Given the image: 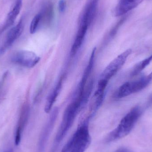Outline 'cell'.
Listing matches in <instances>:
<instances>
[{"label":"cell","instance_id":"cell-14","mask_svg":"<svg viewBox=\"0 0 152 152\" xmlns=\"http://www.w3.org/2000/svg\"><path fill=\"white\" fill-rule=\"evenodd\" d=\"M41 16V23L48 25L52 20L54 16V7L52 2L47 1L42 6L39 12Z\"/></svg>","mask_w":152,"mask_h":152},{"label":"cell","instance_id":"cell-15","mask_svg":"<svg viewBox=\"0 0 152 152\" xmlns=\"http://www.w3.org/2000/svg\"><path fill=\"white\" fill-rule=\"evenodd\" d=\"M88 28V27L86 26H79L76 37L71 48V55H75L81 47Z\"/></svg>","mask_w":152,"mask_h":152},{"label":"cell","instance_id":"cell-8","mask_svg":"<svg viewBox=\"0 0 152 152\" xmlns=\"http://www.w3.org/2000/svg\"><path fill=\"white\" fill-rule=\"evenodd\" d=\"M24 28V20L21 18L18 24L12 27L8 32L4 44L0 49V53H3L13 44V43L21 35Z\"/></svg>","mask_w":152,"mask_h":152},{"label":"cell","instance_id":"cell-20","mask_svg":"<svg viewBox=\"0 0 152 152\" xmlns=\"http://www.w3.org/2000/svg\"><path fill=\"white\" fill-rule=\"evenodd\" d=\"M115 152H129V150L125 148H121L118 149Z\"/></svg>","mask_w":152,"mask_h":152},{"label":"cell","instance_id":"cell-16","mask_svg":"<svg viewBox=\"0 0 152 152\" xmlns=\"http://www.w3.org/2000/svg\"><path fill=\"white\" fill-rule=\"evenodd\" d=\"M62 78L60 79L58 81L55 87L53 89L47 97L45 107V111L46 113H49L50 112L54 102L58 98V96L60 92L62 87Z\"/></svg>","mask_w":152,"mask_h":152},{"label":"cell","instance_id":"cell-13","mask_svg":"<svg viewBox=\"0 0 152 152\" xmlns=\"http://www.w3.org/2000/svg\"><path fill=\"white\" fill-rule=\"evenodd\" d=\"M96 50V48L93 49V51L91 53V56L89 58V61L87 66L86 68L84 71V74L82 76V79L80 84L79 89V96H82L83 95L85 92V86L86 84L87 81L90 76L92 72L94 63L95 57Z\"/></svg>","mask_w":152,"mask_h":152},{"label":"cell","instance_id":"cell-3","mask_svg":"<svg viewBox=\"0 0 152 152\" xmlns=\"http://www.w3.org/2000/svg\"><path fill=\"white\" fill-rule=\"evenodd\" d=\"M89 120L84 121L75 134L66 143L61 152H85L90 145L91 136L89 130Z\"/></svg>","mask_w":152,"mask_h":152},{"label":"cell","instance_id":"cell-2","mask_svg":"<svg viewBox=\"0 0 152 152\" xmlns=\"http://www.w3.org/2000/svg\"><path fill=\"white\" fill-rule=\"evenodd\" d=\"M142 111L138 105L132 108L121 119L118 126L106 137L105 142H111L126 136L130 133L142 115Z\"/></svg>","mask_w":152,"mask_h":152},{"label":"cell","instance_id":"cell-11","mask_svg":"<svg viewBox=\"0 0 152 152\" xmlns=\"http://www.w3.org/2000/svg\"><path fill=\"white\" fill-rule=\"evenodd\" d=\"M22 4V0H17L16 1L13 8L8 13L6 20L0 30V33H2L13 25L20 12Z\"/></svg>","mask_w":152,"mask_h":152},{"label":"cell","instance_id":"cell-21","mask_svg":"<svg viewBox=\"0 0 152 152\" xmlns=\"http://www.w3.org/2000/svg\"><path fill=\"white\" fill-rule=\"evenodd\" d=\"M5 152H13V151H12V150H9V151H6Z\"/></svg>","mask_w":152,"mask_h":152},{"label":"cell","instance_id":"cell-6","mask_svg":"<svg viewBox=\"0 0 152 152\" xmlns=\"http://www.w3.org/2000/svg\"><path fill=\"white\" fill-rule=\"evenodd\" d=\"M58 116V109H54L43 129L38 140L36 152H44L49 137L53 130Z\"/></svg>","mask_w":152,"mask_h":152},{"label":"cell","instance_id":"cell-10","mask_svg":"<svg viewBox=\"0 0 152 152\" xmlns=\"http://www.w3.org/2000/svg\"><path fill=\"white\" fill-rule=\"evenodd\" d=\"M144 0H119L114 10V15L120 17L137 7Z\"/></svg>","mask_w":152,"mask_h":152},{"label":"cell","instance_id":"cell-7","mask_svg":"<svg viewBox=\"0 0 152 152\" xmlns=\"http://www.w3.org/2000/svg\"><path fill=\"white\" fill-rule=\"evenodd\" d=\"M99 0H87L79 18V26L89 27L95 18Z\"/></svg>","mask_w":152,"mask_h":152},{"label":"cell","instance_id":"cell-18","mask_svg":"<svg viewBox=\"0 0 152 152\" xmlns=\"http://www.w3.org/2000/svg\"><path fill=\"white\" fill-rule=\"evenodd\" d=\"M41 23V16L39 13L37 14L34 17L31 21L30 26V33L31 34H34L38 28Z\"/></svg>","mask_w":152,"mask_h":152},{"label":"cell","instance_id":"cell-5","mask_svg":"<svg viewBox=\"0 0 152 152\" xmlns=\"http://www.w3.org/2000/svg\"><path fill=\"white\" fill-rule=\"evenodd\" d=\"M40 58L35 53L28 50H20L13 53L11 60L14 64L28 68H32L40 61Z\"/></svg>","mask_w":152,"mask_h":152},{"label":"cell","instance_id":"cell-17","mask_svg":"<svg viewBox=\"0 0 152 152\" xmlns=\"http://www.w3.org/2000/svg\"><path fill=\"white\" fill-rule=\"evenodd\" d=\"M152 61V54L146 58L145 59L143 60L138 62L133 68L131 73V77H134L140 74L142 70H143Z\"/></svg>","mask_w":152,"mask_h":152},{"label":"cell","instance_id":"cell-9","mask_svg":"<svg viewBox=\"0 0 152 152\" xmlns=\"http://www.w3.org/2000/svg\"><path fill=\"white\" fill-rule=\"evenodd\" d=\"M29 116V107L27 104H24L20 111L15 133V143L16 145H19L20 143L22 133L27 123Z\"/></svg>","mask_w":152,"mask_h":152},{"label":"cell","instance_id":"cell-19","mask_svg":"<svg viewBox=\"0 0 152 152\" xmlns=\"http://www.w3.org/2000/svg\"><path fill=\"white\" fill-rule=\"evenodd\" d=\"M66 1L65 0H59L58 2V10L60 12L63 13L66 10Z\"/></svg>","mask_w":152,"mask_h":152},{"label":"cell","instance_id":"cell-12","mask_svg":"<svg viewBox=\"0 0 152 152\" xmlns=\"http://www.w3.org/2000/svg\"><path fill=\"white\" fill-rule=\"evenodd\" d=\"M131 94L139 92L145 88L152 83V72L138 80L128 82Z\"/></svg>","mask_w":152,"mask_h":152},{"label":"cell","instance_id":"cell-4","mask_svg":"<svg viewBox=\"0 0 152 152\" xmlns=\"http://www.w3.org/2000/svg\"><path fill=\"white\" fill-rule=\"evenodd\" d=\"M131 53L132 50L128 49L113 60L104 69L101 74L99 80H103L108 83L109 80L124 66Z\"/></svg>","mask_w":152,"mask_h":152},{"label":"cell","instance_id":"cell-1","mask_svg":"<svg viewBox=\"0 0 152 152\" xmlns=\"http://www.w3.org/2000/svg\"><path fill=\"white\" fill-rule=\"evenodd\" d=\"M82 103V100L77 97L66 109L50 152L57 151L60 145L72 127Z\"/></svg>","mask_w":152,"mask_h":152}]
</instances>
